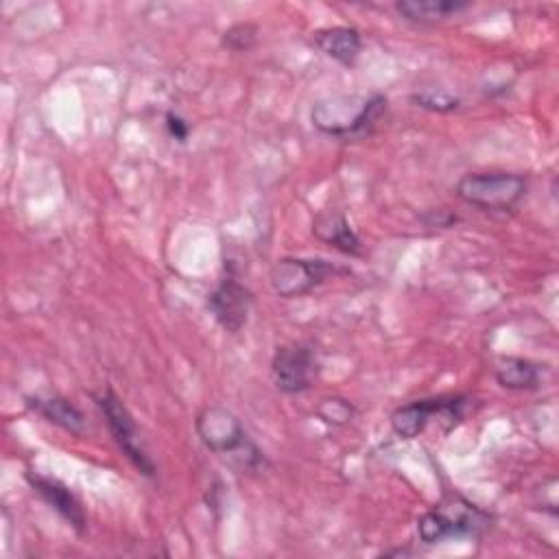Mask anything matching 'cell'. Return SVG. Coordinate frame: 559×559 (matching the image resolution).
Masks as SVG:
<instances>
[{
  "label": "cell",
  "instance_id": "cell-5",
  "mask_svg": "<svg viewBox=\"0 0 559 559\" xmlns=\"http://www.w3.org/2000/svg\"><path fill=\"white\" fill-rule=\"evenodd\" d=\"M94 404L98 406L100 415L107 421V428L114 437V441L118 443V448L122 450V454L131 461V465L146 478H155V463L151 459V454L144 450L142 441H140V432L135 426L133 415L129 413V408L124 406V402L116 395L114 389H103L98 393H92Z\"/></svg>",
  "mask_w": 559,
  "mask_h": 559
},
{
  "label": "cell",
  "instance_id": "cell-16",
  "mask_svg": "<svg viewBox=\"0 0 559 559\" xmlns=\"http://www.w3.org/2000/svg\"><path fill=\"white\" fill-rule=\"evenodd\" d=\"M317 417L330 426H347L354 417H356V408L349 400L332 395V397H323L317 408H314Z\"/></svg>",
  "mask_w": 559,
  "mask_h": 559
},
{
  "label": "cell",
  "instance_id": "cell-18",
  "mask_svg": "<svg viewBox=\"0 0 559 559\" xmlns=\"http://www.w3.org/2000/svg\"><path fill=\"white\" fill-rule=\"evenodd\" d=\"M258 37V26L251 22H238L231 24L229 28L223 31L221 35V46L231 50V52H247Z\"/></svg>",
  "mask_w": 559,
  "mask_h": 559
},
{
  "label": "cell",
  "instance_id": "cell-19",
  "mask_svg": "<svg viewBox=\"0 0 559 559\" xmlns=\"http://www.w3.org/2000/svg\"><path fill=\"white\" fill-rule=\"evenodd\" d=\"M166 129H168V135L177 142H186L188 135H190V124L175 111H166Z\"/></svg>",
  "mask_w": 559,
  "mask_h": 559
},
{
  "label": "cell",
  "instance_id": "cell-14",
  "mask_svg": "<svg viewBox=\"0 0 559 559\" xmlns=\"http://www.w3.org/2000/svg\"><path fill=\"white\" fill-rule=\"evenodd\" d=\"M496 382L509 391H533L539 386L542 369L522 356H500L493 365Z\"/></svg>",
  "mask_w": 559,
  "mask_h": 559
},
{
  "label": "cell",
  "instance_id": "cell-7",
  "mask_svg": "<svg viewBox=\"0 0 559 559\" xmlns=\"http://www.w3.org/2000/svg\"><path fill=\"white\" fill-rule=\"evenodd\" d=\"M467 402L469 400L465 395H439V397L413 400L408 404L397 406L391 413V428L400 439L408 441L419 437L435 415L450 419V424L454 426L456 421L463 419Z\"/></svg>",
  "mask_w": 559,
  "mask_h": 559
},
{
  "label": "cell",
  "instance_id": "cell-6",
  "mask_svg": "<svg viewBox=\"0 0 559 559\" xmlns=\"http://www.w3.org/2000/svg\"><path fill=\"white\" fill-rule=\"evenodd\" d=\"M349 273L347 266H341L332 260L325 258H280L271 271H269V282L275 295L284 299L301 297L323 284L325 280L334 275H345Z\"/></svg>",
  "mask_w": 559,
  "mask_h": 559
},
{
  "label": "cell",
  "instance_id": "cell-13",
  "mask_svg": "<svg viewBox=\"0 0 559 559\" xmlns=\"http://www.w3.org/2000/svg\"><path fill=\"white\" fill-rule=\"evenodd\" d=\"M312 46L341 66H354L362 48V37L354 26H328L312 33Z\"/></svg>",
  "mask_w": 559,
  "mask_h": 559
},
{
  "label": "cell",
  "instance_id": "cell-15",
  "mask_svg": "<svg viewBox=\"0 0 559 559\" xmlns=\"http://www.w3.org/2000/svg\"><path fill=\"white\" fill-rule=\"evenodd\" d=\"M469 7H472L469 2H459V0H400V2H395L397 15L413 24L443 22L450 15H456Z\"/></svg>",
  "mask_w": 559,
  "mask_h": 559
},
{
  "label": "cell",
  "instance_id": "cell-4",
  "mask_svg": "<svg viewBox=\"0 0 559 559\" xmlns=\"http://www.w3.org/2000/svg\"><path fill=\"white\" fill-rule=\"evenodd\" d=\"M528 179L520 173H469L463 175L456 186L454 194L478 210L485 212H509L513 210L526 194Z\"/></svg>",
  "mask_w": 559,
  "mask_h": 559
},
{
  "label": "cell",
  "instance_id": "cell-17",
  "mask_svg": "<svg viewBox=\"0 0 559 559\" xmlns=\"http://www.w3.org/2000/svg\"><path fill=\"white\" fill-rule=\"evenodd\" d=\"M411 103L415 107H421V109L435 111V114H448V111H456L461 107V98L454 96V94H448L443 90L413 92L411 94Z\"/></svg>",
  "mask_w": 559,
  "mask_h": 559
},
{
  "label": "cell",
  "instance_id": "cell-3",
  "mask_svg": "<svg viewBox=\"0 0 559 559\" xmlns=\"http://www.w3.org/2000/svg\"><path fill=\"white\" fill-rule=\"evenodd\" d=\"M491 515L459 493H445L435 509L417 520V535L424 544L435 546L456 537H483L491 528Z\"/></svg>",
  "mask_w": 559,
  "mask_h": 559
},
{
  "label": "cell",
  "instance_id": "cell-10",
  "mask_svg": "<svg viewBox=\"0 0 559 559\" xmlns=\"http://www.w3.org/2000/svg\"><path fill=\"white\" fill-rule=\"evenodd\" d=\"M26 483L31 485V489L50 507L55 509L79 535L85 533V511L81 507V502L76 500V496L57 478L44 476V474H33L26 472Z\"/></svg>",
  "mask_w": 559,
  "mask_h": 559
},
{
  "label": "cell",
  "instance_id": "cell-2",
  "mask_svg": "<svg viewBox=\"0 0 559 559\" xmlns=\"http://www.w3.org/2000/svg\"><path fill=\"white\" fill-rule=\"evenodd\" d=\"M194 430L201 443L223 456L238 472H258L266 465L264 452L247 435L242 421L225 406H207L197 415Z\"/></svg>",
  "mask_w": 559,
  "mask_h": 559
},
{
  "label": "cell",
  "instance_id": "cell-12",
  "mask_svg": "<svg viewBox=\"0 0 559 559\" xmlns=\"http://www.w3.org/2000/svg\"><path fill=\"white\" fill-rule=\"evenodd\" d=\"M312 234L334 247L341 253L347 255H360L362 253V245L360 238L356 236V231L352 229L349 221L345 218V214L341 210H321L314 221H312Z\"/></svg>",
  "mask_w": 559,
  "mask_h": 559
},
{
  "label": "cell",
  "instance_id": "cell-9",
  "mask_svg": "<svg viewBox=\"0 0 559 559\" xmlns=\"http://www.w3.org/2000/svg\"><path fill=\"white\" fill-rule=\"evenodd\" d=\"M205 306L214 321L229 334L240 332L251 314L253 308V293L240 284L236 277L221 280L205 299Z\"/></svg>",
  "mask_w": 559,
  "mask_h": 559
},
{
  "label": "cell",
  "instance_id": "cell-20",
  "mask_svg": "<svg viewBox=\"0 0 559 559\" xmlns=\"http://www.w3.org/2000/svg\"><path fill=\"white\" fill-rule=\"evenodd\" d=\"M421 221H424L428 227H441V229H448V227H452V225L459 221V216H456V214H452L450 210L439 207V210H430V212H426V214L421 216Z\"/></svg>",
  "mask_w": 559,
  "mask_h": 559
},
{
  "label": "cell",
  "instance_id": "cell-8",
  "mask_svg": "<svg viewBox=\"0 0 559 559\" xmlns=\"http://www.w3.org/2000/svg\"><path fill=\"white\" fill-rule=\"evenodd\" d=\"M319 373V358L310 343H288L275 349L271 358V380L288 395L304 393L312 386Z\"/></svg>",
  "mask_w": 559,
  "mask_h": 559
},
{
  "label": "cell",
  "instance_id": "cell-11",
  "mask_svg": "<svg viewBox=\"0 0 559 559\" xmlns=\"http://www.w3.org/2000/svg\"><path fill=\"white\" fill-rule=\"evenodd\" d=\"M26 406L35 411L46 421L59 426L61 430L83 437L87 430V419L81 408H76L68 397L61 395H26Z\"/></svg>",
  "mask_w": 559,
  "mask_h": 559
},
{
  "label": "cell",
  "instance_id": "cell-1",
  "mask_svg": "<svg viewBox=\"0 0 559 559\" xmlns=\"http://www.w3.org/2000/svg\"><path fill=\"white\" fill-rule=\"evenodd\" d=\"M386 107L389 100L380 92L369 96H332L310 109V120L323 135L338 142H356L373 133Z\"/></svg>",
  "mask_w": 559,
  "mask_h": 559
}]
</instances>
